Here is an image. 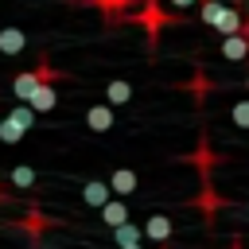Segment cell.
I'll return each instance as SVG.
<instances>
[{
	"label": "cell",
	"instance_id": "13",
	"mask_svg": "<svg viewBox=\"0 0 249 249\" xmlns=\"http://www.w3.org/2000/svg\"><path fill=\"white\" fill-rule=\"evenodd\" d=\"M8 117H12V121H16V124H19V128H23V132H27V128H31V124H35V109H31V105H27V101H19V105H16V109H12V113H8Z\"/></svg>",
	"mask_w": 249,
	"mask_h": 249
},
{
	"label": "cell",
	"instance_id": "20",
	"mask_svg": "<svg viewBox=\"0 0 249 249\" xmlns=\"http://www.w3.org/2000/svg\"><path fill=\"white\" fill-rule=\"evenodd\" d=\"M117 249H140V241H132V245H117Z\"/></svg>",
	"mask_w": 249,
	"mask_h": 249
},
{
	"label": "cell",
	"instance_id": "5",
	"mask_svg": "<svg viewBox=\"0 0 249 249\" xmlns=\"http://www.w3.org/2000/svg\"><path fill=\"white\" fill-rule=\"evenodd\" d=\"M144 237H148V241H160V245H163V241L171 237V218H167V214H152V218L144 222Z\"/></svg>",
	"mask_w": 249,
	"mask_h": 249
},
{
	"label": "cell",
	"instance_id": "8",
	"mask_svg": "<svg viewBox=\"0 0 249 249\" xmlns=\"http://www.w3.org/2000/svg\"><path fill=\"white\" fill-rule=\"evenodd\" d=\"M23 47H27V35L19 27H4L0 31V54H19Z\"/></svg>",
	"mask_w": 249,
	"mask_h": 249
},
{
	"label": "cell",
	"instance_id": "3",
	"mask_svg": "<svg viewBox=\"0 0 249 249\" xmlns=\"http://www.w3.org/2000/svg\"><path fill=\"white\" fill-rule=\"evenodd\" d=\"M86 124L93 128V132H109L113 128V105L105 101V105H89L86 109Z\"/></svg>",
	"mask_w": 249,
	"mask_h": 249
},
{
	"label": "cell",
	"instance_id": "21",
	"mask_svg": "<svg viewBox=\"0 0 249 249\" xmlns=\"http://www.w3.org/2000/svg\"><path fill=\"white\" fill-rule=\"evenodd\" d=\"M245 89H249V74H245Z\"/></svg>",
	"mask_w": 249,
	"mask_h": 249
},
{
	"label": "cell",
	"instance_id": "17",
	"mask_svg": "<svg viewBox=\"0 0 249 249\" xmlns=\"http://www.w3.org/2000/svg\"><path fill=\"white\" fill-rule=\"evenodd\" d=\"M43 226H47V222H43L39 210H27V214H23V230H27V233H39Z\"/></svg>",
	"mask_w": 249,
	"mask_h": 249
},
{
	"label": "cell",
	"instance_id": "16",
	"mask_svg": "<svg viewBox=\"0 0 249 249\" xmlns=\"http://www.w3.org/2000/svg\"><path fill=\"white\" fill-rule=\"evenodd\" d=\"M8 179H12V187H35V171H31V167H23V163H19V167H12V175H8Z\"/></svg>",
	"mask_w": 249,
	"mask_h": 249
},
{
	"label": "cell",
	"instance_id": "15",
	"mask_svg": "<svg viewBox=\"0 0 249 249\" xmlns=\"http://www.w3.org/2000/svg\"><path fill=\"white\" fill-rule=\"evenodd\" d=\"M230 121H233L237 128H249V97H245V101H233V105H230Z\"/></svg>",
	"mask_w": 249,
	"mask_h": 249
},
{
	"label": "cell",
	"instance_id": "18",
	"mask_svg": "<svg viewBox=\"0 0 249 249\" xmlns=\"http://www.w3.org/2000/svg\"><path fill=\"white\" fill-rule=\"evenodd\" d=\"M101 12H121V8H128V0H93Z\"/></svg>",
	"mask_w": 249,
	"mask_h": 249
},
{
	"label": "cell",
	"instance_id": "9",
	"mask_svg": "<svg viewBox=\"0 0 249 249\" xmlns=\"http://www.w3.org/2000/svg\"><path fill=\"white\" fill-rule=\"evenodd\" d=\"M105 101H109V105H128V101H132V86H128L124 78H113V82L105 86Z\"/></svg>",
	"mask_w": 249,
	"mask_h": 249
},
{
	"label": "cell",
	"instance_id": "10",
	"mask_svg": "<svg viewBox=\"0 0 249 249\" xmlns=\"http://www.w3.org/2000/svg\"><path fill=\"white\" fill-rule=\"evenodd\" d=\"M241 16H245V12H237V8H230V4H226V12L218 16L214 31H218V35H233V31H241Z\"/></svg>",
	"mask_w": 249,
	"mask_h": 249
},
{
	"label": "cell",
	"instance_id": "23",
	"mask_svg": "<svg viewBox=\"0 0 249 249\" xmlns=\"http://www.w3.org/2000/svg\"><path fill=\"white\" fill-rule=\"evenodd\" d=\"M0 202H4V195H0Z\"/></svg>",
	"mask_w": 249,
	"mask_h": 249
},
{
	"label": "cell",
	"instance_id": "1",
	"mask_svg": "<svg viewBox=\"0 0 249 249\" xmlns=\"http://www.w3.org/2000/svg\"><path fill=\"white\" fill-rule=\"evenodd\" d=\"M222 58H230V62H245V58H249V35H245V31L222 35Z\"/></svg>",
	"mask_w": 249,
	"mask_h": 249
},
{
	"label": "cell",
	"instance_id": "19",
	"mask_svg": "<svg viewBox=\"0 0 249 249\" xmlns=\"http://www.w3.org/2000/svg\"><path fill=\"white\" fill-rule=\"evenodd\" d=\"M167 4H175V8H191L195 0H167Z\"/></svg>",
	"mask_w": 249,
	"mask_h": 249
},
{
	"label": "cell",
	"instance_id": "6",
	"mask_svg": "<svg viewBox=\"0 0 249 249\" xmlns=\"http://www.w3.org/2000/svg\"><path fill=\"white\" fill-rule=\"evenodd\" d=\"M109 183H101V179H89L86 187H82V202L86 206H101V202H109Z\"/></svg>",
	"mask_w": 249,
	"mask_h": 249
},
{
	"label": "cell",
	"instance_id": "22",
	"mask_svg": "<svg viewBox=\"0 0 249 249\" xmlns=\"http://www.w3.org/2000/svg\"><path fill=\"white\" fill-rule=\"evenodd\" d=\"M245 210H249V202H245Z\"/></svg>",
	"mask_w": 249,
	"mask_h": 249
},
{
	"label": "cell",
	"instance_id": "2",
	"mask_svg": "<svg viewBox=\"0 0 249 249\" xmlns=\"http://www.w3.org/2000/svg\"><path fill=\"white\" fill-rule=\"evenodd\" d=\"M136 187H140V175H136L132 167H117V171L109 175V191H113V195H132Z\"/></svg>",
	"mask_w": 249,
	"mask_h": 249
},
{
	"label": "cell",
	"instance_id": "11",
	"mask_svg": "<svg viewBox=\"0 0 249 249\" xmlns=\"http://www.w3.org/2000/svg\"><path fill=\"white\" fill-rule=\"evenodd\" d=\"M140 19H144V27H148V39L156 43V35H160V23H163L160 0H148V4H144V16H140Z\"/></svg>",
	"mask_w": 249,
	"mask_h": 249
},
{
	"label": "cell",
	"instance_id": "12",
	"mask_svg": "<svg viewBox=\"0 0 249 249\" xmlns=\"http://www.w3.org/2000/svg\"><path fill=\"white\" fill-rule=\"evenodd\" d=\"M113 241H117V245L144 241V230H140V226H132V222H121V226H113Z\"/></svg>",
	"mask_w": 249,
	"mask_h": 249
},
{
	"label": "cell",
	"instance_id": "4",
	"mask_svg": "<svg viewBox=\"0 0 249 249\" xmlns=\"http://www.w3.org/2000/svg\"><path fill=\"white\" fill-rule=\"evenodd\" d=\"M35 113H51L54 105H58V93H54V82H43L35 93H31V101H27Z\"/></svg>",
	"mask_w": 249,
	"mask_h": 249
},
{
	"label": "cell",
	"instance_id": "14",
	"mask_svg": "<svg viewBox=\"0 0 249 249\" xmlns=\"http://www.w3.org/2000/svg\"><path fill=\"white\" fill-rule=\"evenodd\" d=\"M19 136H23V128H19L12 117H4V121H0V144H16Z\"/></svg>",
	"mask_w": 249,
	"mask_h": 249
},
{
	"label": "cell",
	"instance_id": "7",
	"mask_svg": "<svg viewBox=\"0 0 249 249\" xmlns=\"http://www.w3.org/2000/svg\"><path fill=\"white\" fill-rule=\"evenodd\" d=\"M97 210H101V222H105V226H121V222H128V206H124L121 198H109V202H101Z\"/></svg>",
	"mask_w": 249,
	"mask_h": 249
}]
</instances>
